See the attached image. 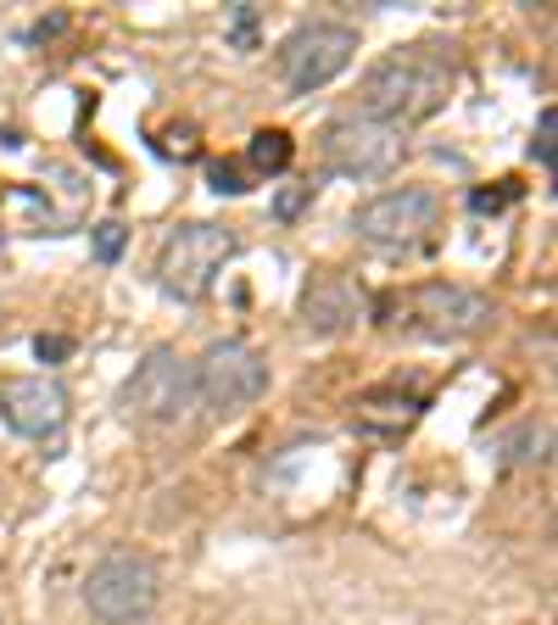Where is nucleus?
Segmentation results:
<instances>
[{"label":"nucleus","instance_id":"f257e3e1","mask_svg":"<svg viewBox=\"0 0 558 625\" xmlns=\"http://www.w3.org/2000/svg\"><path fill=\"white\" fill-rule=\"evenodd\" d=\"M452 51L447 45H408V51H391L380 57L375 68L363 73L357 95H363V118H375V123H391L397 134L413 129V123H425L447 107V95H452Z\"/></svg>","mask_w":558,"mask_h":625},{"label":"nucleus","instance_id":"f03ea898","mask_svg":"<svg viewBox=\"0 0 558 625\" xmlns=\"http://www.w3.org/2000/svg\"><path fill=\"white\" fill-rule=\"evenodd\" d=\"M391 324H402L418 341H463L492 324V297L470 291V285H447V279H425L408 297L391 302Z\"/></svg>","mask_w":558,"mask_h":625},{"label":"nucleus","instance_id":"7ed1b4c3","mask_svg":"<svg viewBox=\"0 0 558 625\" xmlns=\"http://www.w3.org/2000/svg\"><path fill=\"white\" fill-rule=\"evenodd\" d=\"M229 257H235V235L223 224H179L157 252V285L173 302H202Z\"/></svg>","mask_w":558,"mask_h":625},{"label":"nucleus","instance_id":"20e7f679","mask_svg":"<svg viewBox=\"0 0 558 625\" xmlns=\"http://www.w3.org/2000/svg\"><path fill=\"white\" fill-rule=\"evenodd\" d=\"M162 598V575L146 553H107L96 569L84 575V603L101 625H140Z\"/></svg>","mask_w":558,"mask_h":625},{"label":"nucleus","instance_id":"39448f33","mask_svg":"<svg viewBox=\"0 0 558 625\" xmlns=\"http://www.w3.org/2000/svg\"><path fill=\"white\" fill-rule=\"evenodd\" d=\"M118 408L129 419H146V424H173L196 408V369L184 352L173 347H157L146 363H140L129 380H123V392H118Z\"/></svg>","mask_w":558,"mask_h":625},{"label":"nucleus","instance_id":"423d86ee","mask_svg":"<svg viewBox=\"0 0 558 625\" xmlns=\"http://www.w3.org/2000/svg\"><path fill=\"white\" fill-rule=\"evenodd\" d=\"M436 224H441V202H436V190H418V184L386 190V196L363 202V207L352 213L357 240H368V247H380V252H413V247H425V240L436 235Z\"/></svg>","mask_w":558,"mask_h":625},{"label":"nucleus","instance_id":"0eeeda50","mask_svg":"<svg viewBox=\"0 0 558 625\" xmlns=\"http://www.w3.org/2000/svg\"><path fill=\"white\" fill-rule=\"evenodd\" d=\"M191 369H196V402L213 408V413H235V408H246L268 392V363L252 341H241V335L213 341Z\"/></svg>","mask_w":558,"mask_h":625},{"label":"nucleus","instance_id":"6e6552de","mask_svg":"<svg viewBox=\"0 0 558 625\" xmlns=\"http://www.w3.org/2000/svg\"><path fill=\"white\" fill-rule=\"evenodd\" d=\"M357 57V34L347 23H302L279 45V73H286L291 95H313L324 84H336Z\"/></svg>","mask_w":558,"mask_h":625},{"label":"nucleus","instance_id":"1a4fd4ad","mask_svg":"<svg viewBox=\"0 0 558 625\" xmlns=\"http://www.w3.org/2000/svg\"><path fill=\"white\" fill-rule=\"evenodd\" d=\"M318 152H324V168L330 173H347V179H386L402 157V134L391 123H375V118H330L318 134Z\"/></svg>","mask_w":558,"mask_h":625},{"label":"nucleus","instance_id":"9d476101","mask_svg":"<svg viewBox=\"0 0 558 625\" xmlns=\"http://www.w3.org/2000/svg\"><path fill=\"white\" fill-rule=\"evenodd\" d=\"M0 419L28 442H51L68 424V392L51 374H12L0 380Z\"/></svg>","mask_w":558,"mask_h":625},{"label":"nucleus","instance_id":"9b49d317","mask_svg":"<svg viewBox=\"0 0 558 625\" xmlns=\"http://www.w3.org/2000/svg\"><path fill=\"white\" fill-rule=\"evenodd\" d=\"M363 308H368L363 285H357L352 274H341V268H324V274H313V279L302 285V324H307L313 335H341V329H352V324L363 318Z\"/></svg>","mask_w":558,"mask_h":625},{"label":"nucleus","instance_id":"f8f14e48","mask_svg":"<svg viewBox=\"0 0 558 625\" xmlns=\"http://www.w3.org/2000/svg\"><path fill=\"white\" fill-rule=\"evenodd\" d=\"M413 419H418V397L413 392L386 386V392H363L357 397V424H368V430H408Z\"/></svg>","mask_w":558,"mask_h":625},{"label":"nucleus","instance_id":"ddd939ff","mask_svg":"<svg viewBox=\"0 0 558 625\" xmlns=\"http://www.w3.org/2000/svg\"><path fill=\"white\" fill-rule=\"evenodd\" d=\"M291 157H296V146H291L286 129H257L252 146H246V163H252L257 173H286Z\"/></svg>","mask_w":558,"mask_h":625},{"label":"nucleus","instance_id":"4468645a","mask_svg":"<svg viewBox=\"0 0 558 625\" xmlns=\"http://www.w3.org/2000/svg\"><path fill=\"white\" fill-rule=\"evenodd\" d=\"M531 157L553 173L558 168V112L553 107H542V118H536V140H531Z\"/></svg>","mask_w":558,"mask_h":625},{"label":"nucleus","instance_id":"2eb2a0df","mask_svg":"<svg viewBox=\"0 0 558 625\" xmlns=\"http://www.w3.org/2000/svg\"><path fill=\"white\" fill-rule=\"evenodd\" d=\"M229 45H241V51L257 45V7H252V0H241V7L229 12Z\"/></svg>","mask_w":558,"mask_h":625},{"label":"nucleus","instance_id":"dca6fc26","mask_svg":"<svg viewBox=\"0 0 558 625\" xmlns=\"http://www.w3.org/2000/svg\"><path fill=\"white\" fill-rule=\"evenodd\" d=\"M207 179H213V190H218V196H246V168L241 163H213L207 168Z\"/></svg>","mask_w":558,"mask_h":625},{"label":"nucleus","instance_id":"f3484780","mask_svg":"<svg viewBox=\"0 0 558 625\" xmlns=\"http://www.w3.org/2000/svg\"><path fill=\"white\" fill-rule=\"evenodd\" d=\"M123 240H129L123 224H112V218L96 224V257H101V263H118V257H123Z\"/></svg>","mask_w":558,"mask_h":625},{"label":"nucleus","instance_id":"a211bd4d","mask_svg":"<svg viewBox=\"0 0 558 625\" xmlns=\"http://www.w3.org/2000/svg\"><path fill=\"white\" fill-rule=\"evenodd\" d=\"M514 196H520V190L508 184V179H497L492 190H475V196H470V207H475V213H502V207L514 202Z\"/></svg>","mask_w":558,"mask_h":625},{"label":"nucleus","instance_id":"6ab92c4d","mask_svg":"<svg viewBox=\"0 0 558 625\" xmlns=\"http://www.w3.org/2000/svg\"><path fill=\"white\" fill-rule=\"evenodd\" d=\"M34 358L39 363H62V358H73V341L68 335H34Z\"/></svg>","mask_w":558,"mask_h":625},{"label":"nucleus","instance_id":"aec40b11","mask_svg":"<svg viewBox=\"0 0 558 625\" xmlns=\"http://www.w3.org/2000/svg\"><path fill=\"white\" fill-rule=\"evenodd\" d=\"M307 202H313V184H291V190H279L274 213H279V218H296V213H302Z\"/></svg>","mask_w":558,"mask_h":625},{"label":"nucleus","instance_id":"412c9836","mask_svg":"<svg viewBox=\"0 0 558 625\" xmlns=\"http://www.w3.org/2000/svg\"><path fill=\"white\" fill-rule=\"evenodd\" d=\"M162 152H168V157H196V129H191V123L173 129V134L162 140Z\"/></svg>","mask_w":558,"mask_h":625},{"label":"nucleus","instance_id":"4be33fe9","mask_svg":"<svg viewBox=\"0 0 558 625\" xmlns=\"http://www.w3.org/2000/svg\"><path fill=\"white\" fill-rule=\"evenodd\" d=\"M62 23H68V17H45V23L28 28V39H51V34H62Z\"/></svg>","mask_w":558,"mask_h":625}]
</instances>
